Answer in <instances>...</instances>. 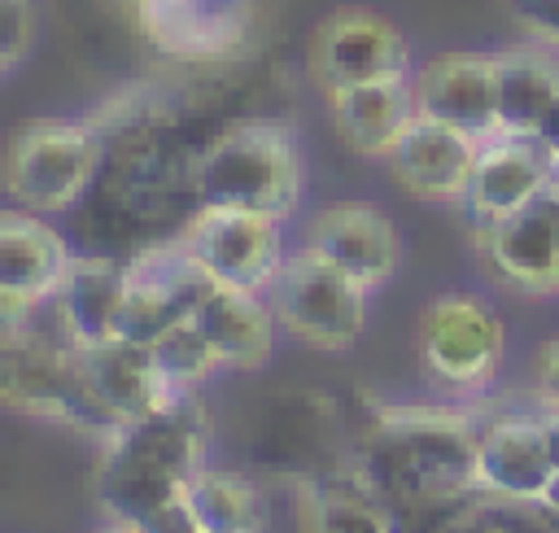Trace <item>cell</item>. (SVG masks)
I'll use <instances>...</instances> for the list:
<instances>
[{
  "label": "cell",
  "mask_w": 559,
  "mask_h": 533,
  "mask_svg": "<svg viewBox=\"0 0 559 533\" xmlns=\"http://www.w3.org/2000/svg\"><path fill=\"white\" fill-rule=\"evenodd\" d=\"M201 463H205V424L188 393L153 419L109 428L92 472V494L109 520H127L144 529L153 516H162L183 498V485Z\"/></svg>",
  "instance_id": "obj_1"
},
{
  "label": "cell",
  "mask_w": 559,
  "mask_h": 533,
  "mask_svg": "<svg viewBox=\"0 0 559 533\" xmlns=\"http://www.w3.org/2000/svg\"><path fill=\"white\" fill-rule=\"evenodd\" d=\"M192 192L201 205L288 218L306 192V157L293 127L271 118L231 122L192 162Z\"/></svg>",
  "instance_id": "obj_2"
},
{
  "label": "cell",
  "mask_w": 559,
  "mask_h": 533,
  "mask_svg": "<svg viewBox=\"0 0 559 533\" xmlns=\"http://www.w3.org/2000/svg\"><path fill=\"white\" fill-rule=\"evenodd\" d=\"M415 354L424 380L450 398L476 402L493 393L507 363V328L476 293H441L419 310Z\"/></svg>",
  "instance_id": "obj_3"
},
{
  "label": "cell",
  "mask_w": 559,
  "mask_h": 533,
  "mask_svg": "<svg viewBox=\"0 0 559 533\" xmlns=\"http://www.w3.org/2000/svg\"><path fill=\"white\" fill-rule=\"evenodd\" d=\"M96 162H100V144L87 122L31 118L4 144L0 183L13 205L35 214H61L83 201Z\"/></svg>",
  "instance_id": "obj_4"
},
{
  "label": "cell",
  "mask_w": 559,
  "mask_h": 533,
  "mask_svg": "<svg viewBox=\"0 0 559 533\" xmlns=\"http://www.w3.org/2000/svg\"><path fill=\"white\" fill-rule=\"evenodd\" d=\"M367 297L371 293L358 280H349L341 266H332L310 249L288 253L280 275L266 288V306L280 332L323 354H345L362 341Z\"/></svg>",
  "instance_id": "obj_5"
},
{
  "label": "cell",
  "mask_w": 559,
  "mask_h": 533,
  "mask_svg": "<svg viewBox=\"0 0 559 533\" xmlns=\"http://www.w3.org/2000/svg\"><path fill=\"white\" fill-rule=\"evenodd\" d=\"M70 367H74L79 389L92 402L96 419L105 424V433L122 428V424L153 419L166 406H175L179 398H188L166 380L153 345L127 341V336H100V341L70 345Z\"/></svg>",
  "instance_id": "obj_6"
},
{
  "label": "cell",
  "mask_w": 559,
  "mask_h": 533,
  "mask_svg": "<svg viewBox=\"0 0 559 533\" xmlns=\"http://www.w3.org/2000/svg\"><path fill=\"white\" fill-rule=\"evenodd\" d=\"M179 245L205 271L210 284H231L253 293H266L288 258L284 218L258 210H227V205H197Z\"/></svg>",
  "instance_id": "obj_7"
},
{
  "label": "cell",
  "mask_w": 559,
  "mask_h": 533,
  "mask_svg": "<svg viewBox=\"0 0 559 533\" xmlns=\"http://www.w3.org/2000/svg\"><path fill=\"white\" fill-rule=\"evenodd\" d=\"M310 70L323 83V92L411 74V44L376 9H336L319 22L310 39Z\"/></svg>",
  "instance_id": "obj_8"
},
{
  "label": "cell",
  "mask_w": 559,
  "mask_h": 533,
  "mask_svg": "<svg viewBox=\"0 0 559 533\" xmlns=\"http://www.w3.org/2000/svg\"><path fill=\"white\" fill-rule=\"evenodd\" d=\"M476 245L485 266L524 297L559 293V197L546 192L524 210L476 223Z\"/></svg>",
  "instance_id": "obj_9"
},
{
  "label": "cell",
  "mask_w": 559,
  "mask_h": 533,
  "mask_svg": "<svg viewBox=\"0 0 559 533\" xmlns=\"http://www.w3.org/2000/svg\"><path fill=\"white\" fill-rule=\"evenodd\" d=\"M301 249L328 258L349 280H358L367 293L384 288L402 262L397 223L371 201H332V205L314 210L306 223Z\"/></svg>",
  "instance_id": "obj_10"
},
{
  "label": "cell",
  "mask_w": 559,
  "mask_h": 533,
  "mask_svg": "<svg viewBox=\"0 0 559 533\" xmlns=\"http://www.w3.org/2000/svg\"><path fill=\"white\" fill-rule=\"evenodd\" d=\"M210 288L205 271L188 258V249L175 240L157 253H144L140 262L127 266V288L114 315V336L153 345L166 328L192 315L201 293Z\"/></svg>",
  "instance_id": "obj_11"
},
{
  "label": "cell",
  "mask_w": 559,
  "mask_h": 533,
  "mask_svg": "<svg viewBox=\"0 0 559 533\" xmlns=\"http://www.w3.org/2000/svg\"><path fill=\"white\" fill-rule=\"evenodd\" d=\"M66 236L35 210H0V315L26 319L48 306L70 266Z\"/></svg>",
  "instance_id": "obj_12"
},
{
  "label": "cell",
  "mask_w": 559,
  "mask_h": 533,
  "mask_svg": "<svg viewBox=\"0 0 559 533\" xmlns=\"http://www.w3.org/2000/svg\"><path fill=\"white\" fill-rule=\"evenodd\" d=\"M415 114L467 131L472 140L498 135V57L493 52H441L411 70Z\"/></svg>",
  "instance_id": "obj_13"
},
{
  "label": "cell",
  "mask_w": 559,
  "mask_h": 533,
  "mask_svg": "<svg viewBox=\"0 0 559 533\" xmlns=\"http://www.w3.org/2000/svg\"><path fill=\"white\" fill-rule=\"evenodd\" d=\"M555 481V459L537 415H498L476 428L472 446V489L507 502H542Z\"/></svg>",
  "instance_id": "obj_14"
},
{
  "label": "cell",
  "mask_w": 559,
  "mask_h": 533,
  "mask_svg": "<svg viewBox=\"0 0 559 533\" xmlns=\"http://www.w3.org/2000/svg\"><path fill=\"white\" fill-rule=\"evenodd\" d=\"M476 149H480V140H472L467 131H454L445 122L415 114L411 127L389 149L384 166L406 197H415L424 205H463L467 179L476 166Z\"/></svg>",
  "instance_id": "obj_15"
},
{
  "label": "cell",
  "mask_w": 559,
  "mask_h": 533,
  "mask_svg": "<svg viewBox=\"0 0 559 533\" xmlns=\"http://www.w3.org/2000/svg\"><path fill=\"white\" fill-rule=\"evenodd\" d=\"M555 179V162L546 157V149L533 135H489L476 149V166L467 179V214L476 223H493L507 218L515 210H524L528 201L546 197Z\"/></svg>",
  "instance_id": "obj_16"
},
{
  "label": "cell",
  "mask_w": 559,
  "mask_h": 533,
  "mask_svg": "<svg viewBox=\"0 0 559 533\" xmlns=\"http://www.w3.org/2000/svg\"><path fill=\"white\" fill-rule=\"evenodd\" d=\"M188 319L197 323V332L205 336V345L214 350L223 371H253V367L271 363V354H275L280 323L266 306V293L210 284Z\"/></svg>",
  "instance_id": "obj_17"
},
{
  "label": "cell",
  "mask_w": 559,
  "mask_h": 533,
  "mask_svg": "<svg viewBox=\"0 0 559 533\" xmlns=\"http://www.w3.org/2000/svg\"><path fill=\"white\" fill-rule=\"evenodd\" d=\"M454 411H393V450L406 459L419 489H463L472 485L476 428L450 419Z\"/></svg>",
  "instance_id": "obj_18"
},
{
  "label": "cell",
  "mask_w": 559,
  "mask_h": 533,
  "mask_svg": "<svg viewBox=\"0 0 559 533\" xmlns=\"http://www.w3.org/2000/svg\"><path fill=\"white\" fill-rule=\"evenodd\" d=\"M328 118H332L345 149H354L358 157H380L384 162L389 149L397 144V135L415 118L411 74L328 87Z\"/></svg>",
  "instance_id": "obj_19"
},
{
  "label": "cell",
  "mask_w": 559,
  "mask_h": 533,
  "mask_svg": "<svg viewBox=\"0 0 559 533\" xmlns=\"http://www.w3.org/2000/svg\"><path fill=\"white\" fill-rule=\"evenodd\" d=\"M144 35L175 57L227 52L253 13V0H135Z\"/></svg>",
  "instance_id": "obj_20"
},
{
  "label": "cell",
  "mask_w": 559,
  "mask_h": 533,
  "mask_svg": "<svg viewBox=\"0 0 559 533\" xmlns=\"http://www.w3.org/2000/svg\"><path fill=\"white\" fill-rule=\"evenodd\" d=\"M498 57V131L537 135L546 109L559 96V57L542 44L502 48Z\"/></svg>",
  "instance_id": "obj_21"
},
{
  "label": "cell",
  "mask_w": 559,
  "mask_h": 533,
  "mask_svg": "<svg viewBox=\"0 0 559 533\" xmlns=\"http://www.w3.org/2000/svg\"><path fill=\"white\" fill-rule=\"evenodd\" d=\"M127 288V266L109 258H70L66 280L52 297L70 345L114 336V315Z\"/></svg>",
  "instance_id": "obj_22"
},
{
  "label": "cell",
  "mask_w": 559,
  "mask_h": 533,
  "mask_svg": "<svg viewBox=\"0 0 559 533\" xmlns=\"http://www.w3.org/2000/svg\"><path fill=\"white\" fill-rule=\"evenodd\" d=\"M183 502H188L197 533H262L266 529L262 489L240 472L201 463L183 485Z\"/></svg>",
  "instance_id": "obj_23"
},
{
  "label": "cell",
  "mask_w": 559,
  "mask_h": 533,
  "mask_svg": "<svg viewBox=\"0 0 559 533\" xmlns=\"http://www.w3.org/2000/svg\"><path fill=\"white\" fill-rule=\"evenodd\" d=\"M153 354H157V367L166 371V380H170L179 393H192V389L205 384L214 371H223V363L214 358V350L205 345V336L197 332L192 319H179L175 328H166V332L153 341Z\"/></svg>",
  "instance_id": "obj_24"
},
{
  "label": "cell",
  "mask_w": 559,
  "mask_h": 533,
  "mask_svg": "<svg viewBox=\"0 0 559 533\" xmlns=\"http://www.w3.org/2000/svg\"><path fill=\"white\" fill-rule=\"evenodd\" d=\"M310 533H389V524H384L380 511H371V507L358 502V498L323 494L319 507H314Z\"/></svg>",
  "instance_id": "obj_25"
},
{
  "label": "cell",
  "mask_w": 559,
  "mask_h": 533,
  "mask_svg": "<svg viewBox=\"0 0 559 533\" xmlns=\"http://www.w3.org/2000/svg\"><path fill=\"white\" fill-rule=\"evenodd\" d=\"M511 26L550 52H559V0H502Z\"/></svg>",
  "instance_id": "obj_26"
},
{
  "label": "cell",
  "mask_w": 559,
  "mask_h": 533,
  "mask_svg": "<svg viewBox=\"0 0 559 533\" xmlns=\"http://www.w3.org/2000/svg\"><path fill=\"white\" fill-rule=\"evenodd\" d=\"M35 39V4L31 0H0V61L13 66L26 57Z\"/></svg>",
  "instance_id": "obj_27"
},
{
  "label": "cell",
  "mask_w": 559,
  "mask_h": 533,
  "mask_svg": "<svg viewBox=\"0 0 559 533\" xmlns=\"http://www.w3.org/2000/svg\"><path fill=\"white\" fill-rule=\"evenodd\" d=\"M533 398L542 411H559V332L533 350Z\"/></svg>",
  "instance_id": "obj_28"
},
{
  "label": "cell",
  "mask_w": 559,
  "mask_h": 533,
  "mask_svg": "<svg viewBox=\"0 0 559 533\" xmlns=\"http://www.w3.org/2000/svg\"><path fill=\"white\" fill-rule=\"evenodd\" d=\"M542 149H546V157L559 166V96H555V105L546 109V118H542V127H537V135H533Z\"/></svg>",
  "instance_id": "obj_29"
},
{
  "label": "cell",
  "mask_w": 559,
  "mask_h": 533,
  "mask_svg": "<svg viewBox=\"0 0 559 533\" xmlns=\"http://www.w3.org/2000/svg\"><path fill=\"white\" fill-rule=\"evenodd\" d=\"M542 424H546V441H550V459H555V472H559V411H542Z\"/></svg>",
  "instance_id": "obj_30"
},
{
  "label": "cell",
  "mask_w": 559,
  "mask_h": 533,
  "mask_svg": "<svg viewBox=\"0 0 559 533\" xmlns=\"http://www.w3.org/2000/svg\"><path fill=\"white\" fill-rule=\"evenodd\" d=\"M92 533H140V529H135V524H127V520H109V516H105Z\"/></svg>",
  "instance_id": "obj_31"
},
{
  "label": "cell",
  "mask_w": 559,
  "mask_h": 533,
  "mask_svg": "<svg viewBox=\"0 0 559 533\" xmlns=\"http://www.w3.org/2000/svg\"><path fill=\"white\" fill-rule=\"evenodd\" d=\"M542 507L559 516V472H555V481H550V489H546V498H542Z\"/></svg>",
  "instance_id": "obj_32"
},
{
  "label": "cell",
  "mask_w": 559,
  "mask_h": 533,
  "mask_svg": "<svg viewBox=\"0 0 559 533\" xmlns=\"http://www.w3.org/2000/svg\"><path fill=\"white\" fill-rule=\"evenodd\" d=\"M550 192L559 197V166H555V179H550Z\"/></svg>",
  "instance_id": "obj_33"
},
{
  "label": "cell",
  "mask_w": 559,
  "mask_h": 533,
  "mask_svg": "<svg viewBox=\"0 0 559 533\" xmlns=\"http://www.w3.org/2000/svg\"><path fill=\"white\" fill-rule=\"evenodd\" d=\"M4 70H9V66H4V61H0V79H4Z\"/></svg>",
  "instance_id": "obj_34"
}]
</instances>
